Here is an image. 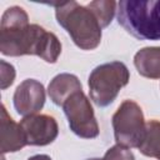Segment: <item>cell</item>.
Here are the masks:
<instances>
[{
	"label": "cell",
	"instance_id": "9",
	"mask_svg": "<svg viewBox=\"0 0 160 160\" xmlns=\"http://www.w3.org/2000/svg\"><path fill=\"white\" fill-rule=\"evenodd\" d=\"M0 134H1V154L15 152L21 150L25 145V136L20 124H16L8 114L5 105H1L0 115Z\"/></svg>",
	"mask_w": 160,
	"mask_h": 160
},
{
	"label": "cell",
	"instance_id": "8",
	"mask_svg": "<svg viewBox=\"0 0 160 160\" xmlns=\"http://www.w3.org/2000/svg\"><path fill=\"white\" fill-rule=\"evenodd\" d=\"M45 88L35 79H26L21 81L12 96L14 108L21 116L38 114L45 104Z\"/></svg>",
	"mask_w": 160,
	"mask_h": 160
},
{
	"label": "cell",
	"instance_id": "1",
	"mask_svg": "<svg viewBox=\"0 0 160 160\" xmlns=\"http://www.w3.org/2000/svg\"><path fill=\"white\" fill-rule=\"evenodd\" d=\"M0 51L6 56L36 55L54 64L61 54V42L54 32L39 24H30L26 11L15 5L1 16Z\"/></svg>",
	"mask_w": 160,
	"mask_h": 160
},
{
	"label": "cell",
	"instance_id": "13",
	"mask_svg": "<svg viewBox=\"0 0 160 160\" xmlns=\"http://www.w3.org/2000/svg\"><path fill=\"white\" fill-rule=\"evenodd\" d=\"M116 1H104V0H96V1H91L90 4H88V6L94 11V14L96 15L98 20L101 24V28L105 29L110 25V22L112 21V18L115 15L116 11Z\"/></svg>",
	"mask_w": 160,
	"mask_h": 160
},
{
	"label": "cell",
	"instance_id": "15",
	"mask_svg": "<svg viewBox=\"0 0 160 160\" xmlns=\"http://www.w3.org/2000/svg\"><path fill=\"white\" fill-rule=\"evenodd\" d=\"M0 65H1V90H5L14 82L16 72H15L14 66L6 62L5 60H1Z\"/></svg>",
	"mask_w": 160,
	"mask_h": 160
},
{
	"label": "cell",
	"instance_id": "16",
	"mask_svg": "<svg viewBox=\"0 0 160 160\" xmlns=\"http://www.w3.org/2000/svg\"><path fill=\"white\" fill-rule=\"evenodd\" d=\"M28 160H51V158L49 155H45V154H38V155L29 158Z\"/></svg>",
	"mask_w": 160,
	"mask_h": 160
},
{
	"label": "cell",
	"instance_id": "11",
	"mask_svg": "<svg viewBox=\"0 0 160 160\" xmlns=\"http://www.w3.org/2000/svg\"><path fill=\"white\" fill-rule=\"evenodd\" d=\"M138 72L148 79H160V46H146L134 55Z\"/></svg>",
	"mask_w": 160,
	"mask_h": 160
},
{
	"label": "cell",
	"instance_id": "14",
	"mask_svg": "<svg viewBox=\"0 0 160 160\" xmlns=\"http://www.w3.org/2000/svg\"><path fill=\"white\" fill-rule=\"evenodd\" d=\"M102 160H135V156L129 148L116 144L105 152Z\"/></svg>",
	"mask_w": 160,
	"mask_h": 160
},
{
	"label": "cell",
	"instance_id": "4",
	"mask_svg": "<svg viewBox=\"0 0 160 160\" xmlns=\"http://www.w3.org/2000/svg\"><path fill=\"white\" fill-rule=\"evenodd\" d=\"M129 80L130 72L124 62L111 61L101 64L89 75L90 98L99 108H106L114 102L119 91L128 85Z\"/></svg>",
	"mask_w": 160,
	"mask_h": 160
},
{
	"label": "cell",
	"instance_id": "5",
	"mask_svg": "<svg viewBox=\"0 0 160 160\" xmlns=\"http://www.w3.org/2000/svg\"><path fill=\"white\" fill-rule=\"evenodd\" d=\"M114 138L118 145L139 148L145 134V119L142 110L134 100H125L112 115Z\"/></svg>",
	"mask_w": 160,
	"mask_h": 160
},
{
	"label": "cell",
	"instance_id": "17",
	"mask_svg": "<svg viewBox=\"0 0 160 160\" xmlns=\"http://www.w3.org/2000/svg\"><path fill=\"white\" fill-rule=\"evenodd\" d=\"M88 160H102V159H99V158H94V159H88Z\"/></svg>",
	"mask_w": 160,
	"mask_h": 160
},
{
	"label": "cell",
	"instance_id": "6",
	"mask_svg": "<svg viewBox=\"0 0 160 160\" xmlns=\"http://www.w3.org/2000/svg\"><path fill=\"white\" fill-rule=\"evenodd\" d=\"M61 108L68 118L70 130L76 136L82 139H94L99 135V124L95 118L94 109L82 90L71 94Z\"/></svg>",
	"mask_w": 160,
	"mask_h": 160
},
{
	"label": "cell",
	"instance_id": "10",
	"mask_svg": "<svg viewBox=\"0 0 160 160\" xmlns=\"http://www.w3.org/2000/svg\"><path fill=\"white\" fill-rule=\"evenodd\" d=\"M79 90H82L80 80L78 79L76 75L69 72H62L56 75L48 86V94L51 101L58 106H62L65 100L71 94Z\"/></svg>",
	"mask_w": 160,
	"mask_h": 160
},
{
	"label": "cell",
	"instance_id": "12",
	"mask_svg": "<svg viewBox=\"0 0 160 160\" xmlns=\"http://www.w3.org/2000/svg\"><path fill=\"white\" fill-rule=\"evenodd\" d=\"M138 149L142 155L160 160V121L159 120L152 119L146 122L145 134Z\"/></svg>",
	"mask_w": 160,
	"mask_h": 160
},
{
	"label": "cell",
	"instance_id": "2",
	"mask_svg": "<svg viewBox=\"0 0 160 160\" xmlns=\"http://www.w3.org/2000/svg\"><path fill=\"white\" fill-rule=\"evenodd\" d=\"M55 8L59 25L70 35L74 44L81 50H94L101 41V24L94 11L76 1L50 4Z\"/></svg>",
	"mask_w": 160,
	"mask_h": 160
},
{
	"label": "cell",
	"instance_id": "7",
	"mask_svg": "<svg viewBox=\"0 0 160 160\" xmlns=\"http://www.w3.org/2000/svg\"><path fill=\"white\" fill-rule=\"evenodd\" d=\"M26 145L45 146L51 144L59 134V126L54 116L46 114H34L24 116L20 121Z\"/></svg>",
	"mask_w": 160,
	"mask_h": 160
},
{
	"label": "cell",
	"instance_id": "3",
	"mask_svg": "<svg viewBox=\"0 0 160 160\" xmlns=\"http://www.w3.org/2000/svg\"><path fill=\"white\" fill-rule=\"evenodd\" d=\"M118 22L139 40H160V0H121Z\"/></svg>",
	"mask_w": 160,
	"mask_h": 160
}]
</instances>
